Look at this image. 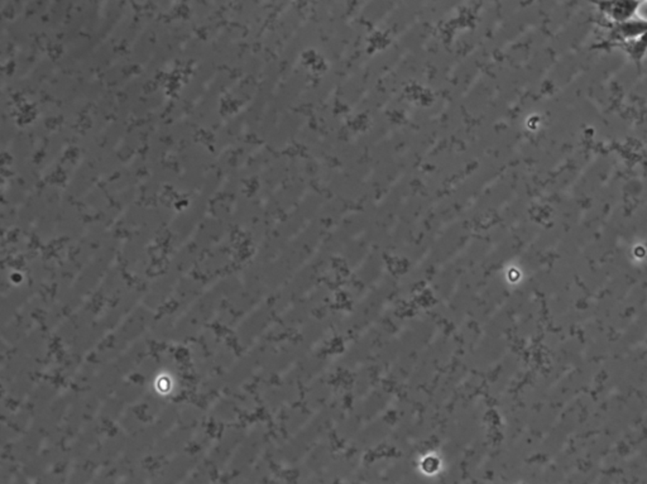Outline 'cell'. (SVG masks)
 I'll use <instances>...</instances> for the list:
<instances>
[{
	"instance_id": "1",
	"label": "cell",
	"mask_w": 647,
	"mask_h": 484,
	"mask_svg": "<svg viewBox=\"0 0 647 484\" xmlns=\"http://www.w3.org/2000/svg\"><path fill=\"white\" fill-rule=\"evenodd\" d=\"M599 11L604 17L614 24L627 22L637 17V11L641 6L640 0H599L596 3Z\"/></svg>"
},
{
	"instance_id": "2",
	"label": "cell",
	"mask_w": 647,
	"mask_h": 484,
	"mask_svg": "<svg viewBox=\"0 0 647 484\" xmlns=\"http://www.w3.org/2000/svg\"><path fill=\"white\" fill-rule=\"evenodd\" d=\"M647 32V19L633 18L627 22L614 24V36L622 42H630Z\"/></svg>"
},
{
	"instance_id": "3",
	"label": "cell",
	"mask_w": 647,
	"mask_h": 484,
	"mask_svg": "<svg viewBox=\"0 0 647 484\" xmlns=\"http://www.w3.org/2000/svg\"><path fill=\"white\" fill-rule=\"evenodd\" d=\"M626 50L633 61H641L647 53V32L626 43Z\"/></svg>"
},
{
	"instance_id": "4",
	"label": "cell",
	"mask_w": 647,
	"mask_h": 484,
	"mask_svg": "<svg viewBox=\"0 0 647 484\" xmlns=\"http://www.w3.org/2000/svg\"><path fill=\"white\" fill-rule=\"evenodd\" d=\"M640 1H641V3H643V1H647V0H640Z\"/></svg>"
}]
</instances>
